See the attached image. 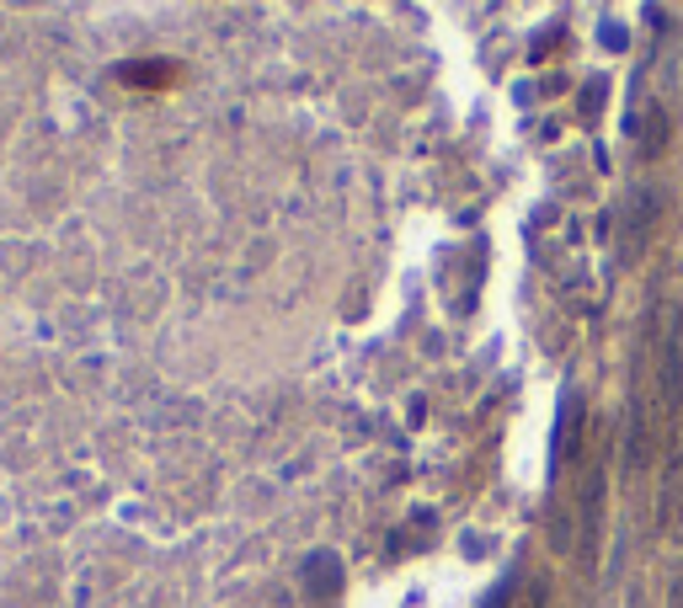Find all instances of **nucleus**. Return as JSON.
Listing matches in <instances>:
<instances>
[{"label": "nucleus", "instance_id": "nucleus-2", "mask_svg": "<svg viewBox=\"0 0 683 608\" xmlns=\"http://www.w3.org/2000/svg\"><path fill=\"white\" fill-rule=\"evenodd\" d=\"M657 225H662V192L657 187H635L630 192V203H624V262H635L652 236H657Z\"/></svg>", "mask_w": 683, "mask_h": 608}, {"label": "nucleus", "instance_id": "nucleus-1", "mask_svg": "<svg viewBox=\"0 0 683 608\" xmlns=\"http://www.w3.org/2000/svg\"><path fill=\"white\" fill-rule=\"evenodd\" d=\"M604 512H609V465L593 459L582 496H577V555H582V571L598 566V549H604Z\"/></svg>", "mask_w": 683, "mask_h": 608}, {"label": "nucleus", "instance_id": "nucleus-4", "mask_svg": "<svg viewBox=\"0 0 683 608\" xmlns=\"http://www.w3.org/2000/svg\"><path fill=\"white\" fill-rule=\"evenodd\" d=\"M673 608H683V571H679V582H673Z\"/></svg>", "mask_w": 683, "mask_h": 608}, {"label": "nucleus", "instance_id": "nucleus-3", "mask_svg": "<svg viewBox=\"0 0 683 608\" xmlns=\"http://www.w3.org/2000/svg\"><path fill=\"white\" fill-rule=\"evenodd\" d=\"M513 608H545V593H540V587H529V593H523Z\"/></svg>", "mask_w": 683, "mask_h": 608}]
</instances>
